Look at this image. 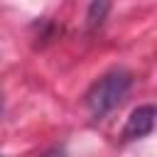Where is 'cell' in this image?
Listing matches in <instances>:
<instances>
[{
    "instance_id": "1",
    "label": "cell",
    "mask_w": 157,
    "mask_h": 157,
    "mask_svg": "<svg viewBox=\"0 0 157 157\" xmlns=\"http://www.w3.org/2000/svg\"><path fill=\"white\" fill-rule=\"evenodd\" d=\"M132 86V76L123 69H113L108 74H103L86 93V108L93 118H103L108 115L113 108H118L123 103V98L128 96Z\"/></svg>"
},
{
    "instance_id": "2",
    "label": "cell",
    "mask_w": 157,
    "mask_h": 157,
    "mask_svg": "<svg viewBox=\"0 0 157 157\" xmlns=\"http://www.w3.org/2000/svg\"><path fill=\"white\" fill-rule=\"evenodd\" d=\"M152 128H155V105H140L130 113L123 128V140H140L150 135Z\"/></svg>"
},
{
    "instance_id": "3",
    "label": "cell",
    "mask_w": 157,
    "mask_h": 157,
    "mask_svg": "<svg viewBox=\"0 0 157 157\" xmlns=\"http://www.w3.org/2000/svg\"><path fill=\"white\" fill-rule=\"evenodd\" d=\"M105 12H108V5H103V2H101V5H98V2H96V5H91V15H88V22H91V27H93L96 22H101Z\"/></svg>"
}]
</instances>
